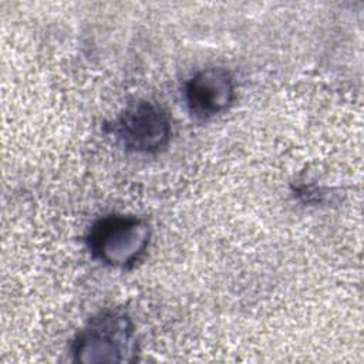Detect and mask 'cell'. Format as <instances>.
<instances>
[{
    "label": "cell",
    "mask_w": 364,
    "mask_h": 364,
    "mask_svg": "<svg viewBox=\"0 0 364 364\" xmlns=\"http://www.w3.org/2000/svg\"><path fill=\"white\" fill-rule=\"evenodd\" d=\"M78 363H131L136 354L132 320L119 310H104L75 336L71 347Z\"/></svg>",
    "instance_id": "obj_1"
},
{
    "label": "cell",
    "mask_w": 364,
    "mask_h": 364,
    "mask_svg": "<svg viewBox=\"0 0 364 364\" xmlns=\"http://www.w3.org/2000/svg\"><path fill=\"white\" fill-rule=\"evenodd\" d=\"M151 228L138 216L109 215L98 219L90 229L87 245L92 256L111 266H132L148 247Z\"/></svg>",
    "instance_id": "obj_2"
},
{
    "label": "cell",
    "mask_w": 364,
    "mask_h": 364,
    "mask_svg": "<svg viewBox=\"0 0 364 364\" xmlns=\"http://www.w3.org/2000/svg\"><path fill=\"white\" fill-rule=\"evenodd\" d=\"M115 139L128 151L154 154L165 148L171 138V119L166 111L151 101L128 105L111 125Z\"/></svg>",
    "instance_id": "obj_3"
},
{
    "label": "cell",
    "mask_w": 364,
    "mask_h": 364,
    "mask_svg": "<svg viewBox=\"0 0 364 364\" xmlns=\"http://www.w3.org/2000/svg\"><path fill=\"white\" fill-rule=\"evenodd\" d=\"M185 101L198 119H209L226 111L235 100V80L223 67L203 68L185 84Z\"/></svg>",
    "instance_id": "obj_4"
}]
</instances>
